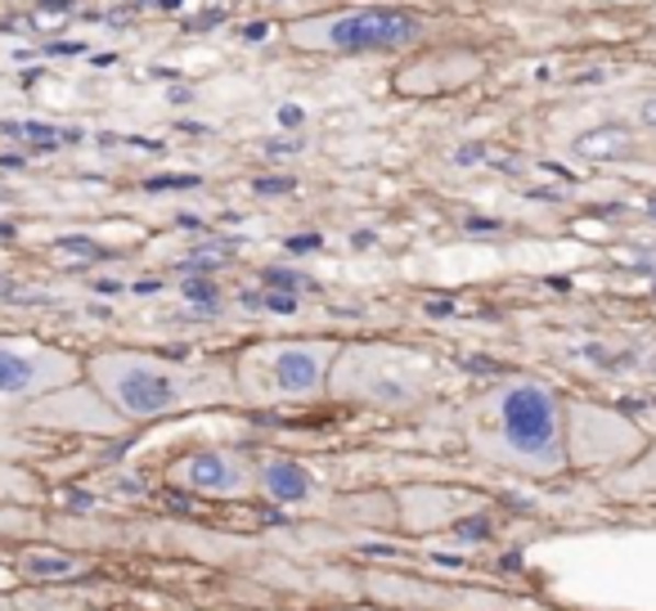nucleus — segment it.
<instances>
[{"label":"nucleus","mask_w":656,"mask_h":611,"mask_svg":"<svg viewBox=\"0 0 656 611\" xmlns=\"http://www.w3.org/2000/svg\"><path fill=\"white\" fill-rule=\"evenodd\" d=\"M467 445L499 473L557 477L572 467L567 450V409L557 392L540 378H508L486 392L467 414Z\"/></svg>","instance_id":"obj_1"},{"label":"nucleus","mask_w":656,"mask_h":611,"mask_svg":"<svg viewBox=\"0 0 656 611\" xmlns=\"http://www.w3.org/2000/svg\"><path fill=\"white\" fill-rule=\"evenodd\" d=\"M86 378L95 383L100 400L126 422H154V418H171L184 409L239 400L234 369L162 360L149 351H100V355H90Z\"/></svg>","instance_id":"obj_2"},{"label":"nucleus","mask_w":656,"mask_h":611,"mask_svg":"<svg viewBox=\"0 0 656 611\" xmlns=\"http://www.w3.org/2000/svg\"><path fill=\"white\" fill-rule=\"evenodd\" d=\"M338 360V342L328 338H289L257 342L234 360V387L252 405H310L328 396V369Z\"/></svg>","instance_id":"obj_3"},{"label":"nucleus","mask_w":656,"mask_h":611,"mask_svg":"<svg viewBox=\"0 0 656 611\" xmlns=\"http://www.w3.org/2000/svg\"><path fill=\"white\" fill-rule=\"evenodd\" d=\"M437 383L428 355L400 347H338V360L328 369V396L347 405L373 409H414Z\"/></svg>","instance_id":"obj_4"},{"label":"nucleus","mask_w":656,"mask_h":611,"mask_svg":"<svg viewBox=\"0 0 656 611\" xmlns=\"http://www.w3.org/2000/svg\"><path fill=\"white\" fill-rule=\"evenodd\" d=\"M289 36L306 50L364 55V50H400V45L423 36V23L405 10H347L328 19H306L289 27Z\"/></svg>","instance_id":"obj_5"},{"label":"nucleus","mask_w":656,"mask_h":611,"mask_svg":"<svg viewBox=\"0 0 656 611\" xmlns=\"http://www.w3.org/2000/svg\"><path fill=\"white\" fill-rule=\"evenodd\" d=\"M167 486L184 495H203V499H252L257 495V467L239 450H190L167 467Z\"/></svg>","instance_id":"obj_6"},{"label":"nucleus","mask_w":656,"mask_h":611,"mask_svg":"<svg viewBox=\"0 0 656 611\" xmlns=\"http://www.w3.org/2000/svg\"><path fill=\"white\" fill-rule=\"evenodd\" d=\"M373 602H387L400 611H544L527 598H508L495 589H445L432 580H364Z\"/></svg>","instance_id":"obj_7"},{"label":"nucleus","mask_w":656,"mask_h":611,"mask_svg":"<svg viewBox=\"0 0 656 611\" xmlns=\"http://www.w3.org/2000/svg\"><path fill=\"white\" fill-rule=\"evenodd\" d=\"M77 378V355L45 342H5L0 338V400H32L59 392Z\"/></svg>","instance_id":"obj_8"},{"label":"nucleus","mask_w":656,"mask_h":611,"mask_svg":"<svg viewBox=\"0 0 656 611\" xmlns=\"http://www.w3.org/2000/svg\"><path fill=\"white\" fill-rule=\"evenodd\" d=\"M257 495H265L279 508H293V512H333V495H328L315 473L306 463L289 459V454H257Z\"/></svg>","instance_id":"obj_9"},{"label":"nucleus","mask_w":656,"mask_h":611,"mask_svg":"<svg viewBox=\"0 0 656 611\" xmlns=\"http://www.w3.org/2000/svg\"><path fill=\"white\" fill-rule=\"evenodd\" d=\"M400 495L428 503V512H418L409 522V531H432V527L445 531V527H454V522H463V517H473V512L486 508L477 495H463V490H400Z\"/></svg>","instance_id":"obj_10"},{"label":"nucleus","mask_w":656,"mask_h":611,"mask_svg":"<svg viewBox=\"0 0 656 611\" xmlns=\"http://www.w3.org/2000/svg\"><path fill=\"white\" fill-rule=\"evenodd\" d=\"M19 572L27 580H77V576L90 572V562H81L72 553H59V548H23Z\"/></svg>","instance_id":"obj_11"},{"label":"nucleus","mask_w":656,"mask_h":611,"mask_svg":"<svg viewBox=\"0 0 656 611\" xmlns=\"http://www.w3.org/2000/svg\"><path fill=\"white\" fill-rule=\"evenodd\" d=\"M572 149L580 158H593V162H612V158H630L634 154V135L625 126H598V131L576 135Z\"/></svg>","instance_id":"obj_12"},{"label":"nucleus","mask_w":656,"mask_h":611,"mask_svg":"<svg viewBox=\"0 0 656 611\" xmlns=\"http://www.w3.org/2000/svg\"><path fill=\"white\" fill-rule=\"evenodd\" d=\"M607 490L612 495H656V445H647L638 459L617 467V473L607 477Z\"/></svg>","instance_id":"obj_13"},{"label":"nucleus","mask_w":656,"mask_h":611,"mask_svg":"<svg viewBox=\"0 0 656 611\" xmlns=\"http://www.w3.org/2000/svg\"><path fill=\"white\" fill-rule=\"evenodd\" d=\"M0 499H10V503H32V499H41V486H36L27 473L0 467Z\"/></svg>","instance_id":"obj_14"},{"label":"nucleus","mask_w":656,"mask_h":611,"mask_svg":"<svg viewBox=\"0 0 656 611\" xmlns=\"http://www.w3.org/2000/svg\"><path fill=\"white\" fill-rule=\"evenodd\" d=\"M41 531V522L23 508H0V535H32Z\"/></svg>","instance_id":"obj_15"},{"label":"nucleus","mask_w":656,"mask_h":611,"mask_svg":"<svg viewBox=\"0 0 656 611\" xmlns=\"http://www.w3.org/2000/svg\"><path fill=\"white\" fill-rule=\"evenodd\" d=\"M14 135H23V139H32V145H41V149H55L59 145V131H50V126H10Z\"/></svg>","instance_id":"obj_16"},{"label":"nucleus","mask_w":656,"mask_h":611,"mask_svg":"<svg viewBox=\"0 0 656 611\" xmlns=\"http://www.w3.org/2000/svg\"><path fill=\"white\" fill-rule=\"evenodd\" d=\"M302 122H306V113H302L297 104H284V109H279V126H293V131H297Z\"/></svg>","instance_id":"obj_17"},{"label":"nucleus","mask_w":656,"mask_h":611,"mask_svg":"<svg viewBox=\"0 0 656 611\" xmlns=\"http://www.w3.org/2000/svg\"><path fill=\"white\" fill-rule=\"evenodd\" d=\"M257 190H261V194H289L293 180H257Z\"/></svg>","instance_id":"obj_18"},{"label":"nucleus","mask_w":656,"mask_h":611,"mask_svg":"<svg viewBox=\"0 0 656 611\" xmlns=\"http://www.w3.org/2000/svg\"><path fill=\"white\" fill-rule=\"evenodd\" d=\"M643 122H647V126H652V131H656V95H652V100H647V104H643Z\"/></svg>","instance_id":"obj_19"},{"label":"nucleus","mask_w":656,"mask_h":611,"mask_svg":"<svg viewBox=\"0 0 656 611\" xmlns=\"http://www.w3.org/2000/svg\"><path fill=\"white\" fill-rule=\"evenodd\" d=\"M0 611H23V602H14V598L0 593Z\"/></svg>","instance_id":"obj_20"}]
</instances>
